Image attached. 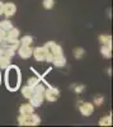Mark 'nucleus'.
I'll return each instance as SVG.
<instances>
[{
    "label": "nucleus",
    "instance_id": "nucleus-3",
    "mask_svg": "<svg viewBox=\"0 0 113 127\" xmlns=\"http://www.w3.org/2000/svg\"><path fill=\"white\" fill-rule=\"evenodd\" d=\"M79 112H80L81 116H84V117H89V116H91L94 112V104L90 103V102H81L79 104Z\"/></svg>",
    "mask_w": 113,
    "mask_h": 127
},
{
    "label": "nucleus",
    "instance_id": "nucleus-6",
    "mask_svg": "<svg viewBox=\"0 0 113 127\" xmlns=\"http://www.w3.org/2000/svg\"><path fill=\"white\" fill-rule=\"evenodd\" d=\"M45 47H46L54 56H56V55H64L62 47H61L60 45H57V43H55L54 41H48L47 43L45 45Z\"/></svg>",
    "mask_w": 113,
    "mask_h": 127
},
{
    "label": "nucleus",
    "instance_id": "nucleus-24",
    "mask_svg": "<svg viewBox=\"0 0 113 127\" xmlns=\"http://www.w3.org/2000/svg\"><path fill=\"white\" fill-rule=\"evenodd\" d=\"M73 89L76 94H80V93H83L85 90V87L83 85V84H75V85H73Z\"/></svg>",
    "mask_w": 113,
    "mask_h": 127
},
{
    "label": "nucleus",
    "instance_id": "nucleus-4",
    "mask_svg": "<svg viewBox=\"0 0 113 127\" xmlns=\"http://www.w3.org/2000/svg\"><path fill=\"white\" fill-rule=\"evenodd\" d=\"M47 54H48V50L45 46L36 47V48H33V52H32V55L34 56L36 61H38V62H46Z\"/></svg>",
    "mask_w": 113,
    "mask_h": 127
},
{
    "label": "nucleus",
    "instance_id": "nucleus-7",
    "mask_svg": "<svg viewBox=\"0 0 113 127\" xmlns=\"http://www.w3.org/2000/svg\"><path fill=\"white\" fill-rule=\"evenodd\" d=\"M17 12V6L14 3H3V14L6 17V18H10V17H13Z\"/></svg>",
    "mask_w": 113,
    "mask_h": 127
},
{
    "label": "nucleus",
    "instance_id": "nucleus-9",
    "mask_svg": "<svg viewBox=\"0 0 113 127\" xmlns=\"http://www.w3.org/2000/svg\"><path fill=\"white\" fill-rule=\"evenodd\" d=\"M43 99H45L43 95H39V94L33 93L32 95H30V98H29V103L32 104L34 108H38V107H41V105H42Z\"/></svg>",
    "mask_w": 113,
    "mask_h": 127
},
{
    "label": "nucleus",
    "instance_id": "nucleus-11",
    "mask_svg": "<svg viewBox=\"0 0 113 127\" xmlns=\"http://www.w3.org/2000/svg\"><path fill=\"white\" fill-rule=\"evenodd\" d=\"M34 112V107L30 103H24L19 107V114H29Z\"/></svg>",
    "mask_w": 113,
    "mask_h": 127
},
{
    "label": "nucleus",
    "instance_id": "nucleus-13",
    "mask_svg": "<svg viewBox=\"0 0 113 127\" xmlns=\"http://www.w3.org/2000/svg\"><path fill=\"white\" fill-rule=\"evenodd\" d=\"M19 43L20 46H30L33 43V37L30 36H23L22 38L19 39Z\"/></svg>",
    "mask_w": 113,
    "mask_h": 127
},
{
    "label": "nucleus",
    "instance_id": "nucleus-18",
    "mask_svg": "<svg viewBox=\"0 0 113 127\" xmlns=\"http://www.w3.org/2000/svg\"><path fill=\"white\" fill-rule=\"evenodd\" d=\"M38 83H41V76H32V78H29L28 81H27V85L30 87V88H33L36 87Z\"/></svg>",
    "mask_w": 113,
    "mask_h": 127
},
{
    "label": "nucleus",
    "instance_id": "nucleus-22",
    "mask_svg": "<svg viewBox=\"0 0 113 127\" xmlns=\"http://www.w3.org/2000/svg\"><path fill=\"white\" fill-rule=\"evenodd\" d=\"M42 5H43L45 9L51 10L54 8V5H55V0H42Z\"/></svg>",
    "mask_w": 113,
    "mask_h": 127
},
{
    "label": "nucleus",
    "instance_id": "nucleus-5",
    "mask_svg": "<svg viewBox=\"0 0 113 127\" xmlns=\"http://www.w3.org/2000/svg\"><path fill=\"white\" fill-rule=\"evenodd\" d=\"M45 98L48 102H56L60 98V90L55 87L48 85V88L45 89Z\"/></svg>",
    "mask_w": 113,
    "mask_h": 127
},
{
    "label": "nucleus",
    "instance_id": "nucleus-14",
    "mask_svg": "<svg viewBox=\"0 0 113 127\" xmlns=\"http://www.w3.org/2000/svg\"><path fill=\"white\" fill-rule=\"evenodd\" d=\"M19 34H20V31L18 28H12L6 32V37L8 38H19Z\"/></svg>",
    "mask_w": 113,
    "mask_h": 127
},
{
    "label": "nucleus",
    "instance_id": "nucleus-12",
    "mask_svg": "<svg viewBox=\"0 0 113 127\" xmlns=\"http://www.w3.org/2000/svg\"><path fill=\"white\" fill-rule=\"evenodd\" d=\"M100 54L103 55V57H106V59H111V57H112V48H109V47L106 46V45H102V47H100Z\"/></svg>",
    "mask_w": 113,
    "mask_h": 127
},
{
    "label": "nucleus",
    "instance_id": "nucleus-17",
    "mask_svg": "<svg viewBox=\"0 0 113 127\" xmlns=\"http://www.w3.org/2000/svg\"><path fill=\"white\" fill-rule=\"evenodd\" d=\"M0 28H1L3 31H5V32H8L9 29L13 28V24H12L10 20L5 19V20H1V22H0Z\"/></svg>",
    "mask_w": 113,
    "mask_h": 127
},
{
    "label": "nucleus",
    "instance_id": "nucleus-19",
    "mask_svg": "<svg viewBox=\"0 0 113 127\" xmlns=\"http://www.w3.org/2000/svg\"><path fill=\"white\" fill-rule=\"evenodd\" d=\"M112 125V116H104L99 120V126H111Z\"/></svg>",
    "mask_w": 113,
    "mask_h": 127
},
{
    "label": "nucleus",
    "instance_id": "nucleus-1",
    "mask_svg": "<svg viewBox=\"0 0 113 127\" xmlns=\"http://www.w3.org/2000/svg\"><path fill=\"white\" fill-rule=\"evenodd\" d=\"M6 72H5V84H6V88L10 90V92H15L19 85H20V70L14 66V65H9L6 69Z\"/></svg>",
    "mask_w": 113,
    "mask_h": 127
},
{
    "label": "nucleus",
    "instance_id": "nucleus-25",
    "mask_svg": "<svg viewBox=\"0 0 113 127\" xmlns=\"http://www.w3.org/2000/svg\"><path fill=\"white\" fill-rule=\"evenodd\" d=\"M4 38H6V32L0 28V39H4Z\"/></svg>",
    "mask_w": 113,
    "mask_h": 127
},
{
    "label": "nucleus",
    "instance_id": "nucleus-27",
    "mask_svg": "<svg viewBox=\"0 0 113 127\" xmlns=\"http://www.w3.org/2000/svg\"><path fill=\"white\" fill-rule=\"evenodd\" d=\"M0 80H1V76H0Z\"/></svg>",
    "mask_w": 113,
    "mask_h": 127
},
{
    "label": "nucleus",
    "instance_id": "nucleus-20",
    "mask_svg": "<svg viewBox=\"0 0 113 127\" xmlns=\"http://www.w3.org/2000/svg\"><path fill=\"white\" fill-rule=\"evenodd\" d=\"M10 65V57L3 56L0 57V69H6Z\"/></svg>",
    "mask_w": 113,
    "mask_h": 127
},
{
    "label": "nucleus",
    "instance_id": "nucleus-8",
    "mask_svg": "<svg viewBox=\"0 0 113 127\" xmlns=\"http://www.w3.org/2000/svg\"><path fill=\"white\" fill-rule=\"evenodd\" d=\"M19 56L27 60V59H30V56H32V52H33V48H30V46H19L17 48Z\"/></svg>",
    "mask_w": 113,
    "mask_h": 127
},
{
    "label": "nucleus",
    "instance_id": "nucleus-15",
    "mask_svg": "<svg viewBox=\"0 0 113 127\" xmlns=\"http://www.w3.org/2000/svg\"><path fill=\"white\" fill-rule=\"evenodd\" d=\"M32 94H33V88H30L28 85H26V87L22 88V95H23L26 99H29Z\"/></svg>",
    "mask_w": 113,
    "mask_h": 127
},
{
    "label": "nucleus",
    "instance_id": "nucleus-10",
    "mask_svg": "<svg viewBox=\"0 0 113 127\" xmlns=\"http://www.w3.org/2000/svg\"><path fill=\"white\" fill-rule=\"evenodd\" d=\"M51 62H52L56 67H64L66 65V59H65L64 55H56V56L52 57V61Z\"/></svg>",
    "mask_w": 113,
    "mask_h": 127
},
{
    "label": "nucleus",
    "instance_id": "nucleus-16",
    "mask_svg": "<svg viewBox=\"0 0 113 127\" xmlns=\"http://www.w3.org/2000/svg\"><path fill=\"white\" fill-rule=\"evenodd\" d=\"M73 54H74V57L79 60V59H81V57L85 55V50L83 47H76V48H74Z\"/></svg>",
    "mask_w": 113,
    "mask_h": 127
},
{
    "label": "nucleus",
    "instance_id": "nucleus-23",
    "mask_svg": "<svg viewBox=\"0 0 113 127\" xmlns=\"http://www.w3.org/2000/svg\"><path fill=\"white\" fill-rule=\"evenodd\" d=\"M93 102H94V105H97V107H100V105L104 103V97H103V95H95L94 99H93Z\"/></svg>",
    "mask_w": 113,
    "mask_h": 127
},
{
    "label": "nucleus",
    "instance_id": "nucleus-2",
    "mask_svg": "<svg viewBox=\"0 0 113 127\" xmlns=\"http://www.w3.org/2000/svg\"><path fill=\"white\" fill-rule=\"evenodd\" d=\"M39 123H41V118L34 112L29 114H19L18 117L19 126H38Z\"/></svg>",
    "mask_w": 113,
    "mask_h": 127
},
{
    "label": "nucleus",
    "instance_id": "nucleus-26",
    "mask_svg": "<svg viewBox=\"0 0 113 127\" xmlns=\"http://www.w3.org/2000/svg\"><path fill=\"white\" fill-rule=\"evenodd\" d=\"M3 14V1H0V15Z\"/></svg>",
    "mask_w": 113,
    "mask_h": 127
},
{
    "label": "nucleus",
    "instance_id": "nucleus-21",
    "mask_svg": "<svg viewBox=\"0 0 113 127\" xmlns=\"http://www.w3.org/2000/svg\"><path fill=\"white\" fill-rule=\"evenodd\" d=\"M98 39H99V42H100L102 45H107L109 41H112V37L109 34H99L98 36Z\"/></svg>",
    "mask_w": 113,
    "mask_h": 127
}]
</instances>
